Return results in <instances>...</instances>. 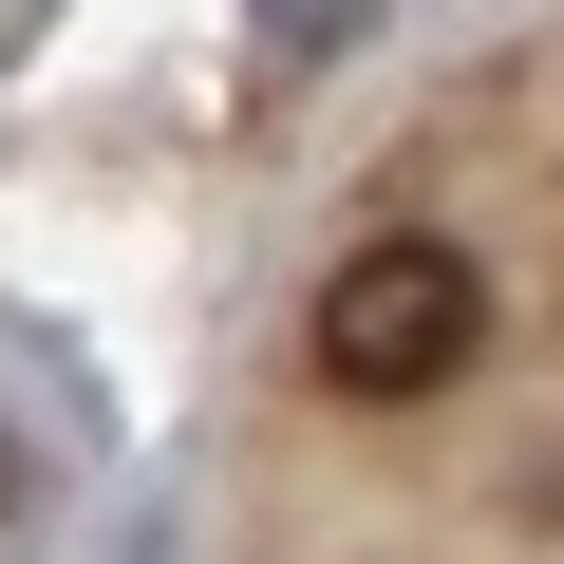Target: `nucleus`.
<instances>
[{
  "label": "nucleus",
  "mask_w": 564,
  "mask_h": 564,
  "mask_svg": "<svg viewBox=\"0 0 564 564\" xmlns=\"http://www.w3.org/2000/svg\"><path fill=\"white\" fill-rule=\"evenodd\" d=\"M20 527H39V452L0 433V545H20Z\"/></svg>",
  "instance_id": "2"
},
{
  "label": "nucleus",
  "mask_w": 564,
  "mask_h": 564,
  "mask_svg": "<svg viewBox=\"0 0 564 564\" xmlns=\"http://www.w3.org/2000/svg\"><path fill=\"white\" fill-rule=\"evenodd\" d=\"M302 358H321V395H358V414H395V395H452V377L489 358V263H470V245H433V226H377V245H339V263H321V321H302Z\"/></svg>",
  "instance_id": "1"
}]
</instances>
